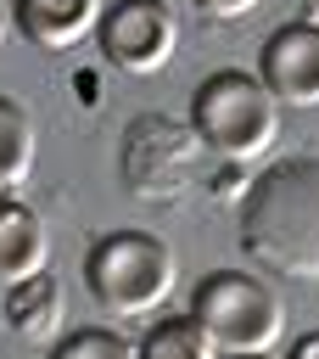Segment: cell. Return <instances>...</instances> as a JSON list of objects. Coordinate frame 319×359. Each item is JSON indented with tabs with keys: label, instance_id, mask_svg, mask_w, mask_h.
Instances as JSON below:
<instances>
[{
	"label": "cell",
	"instance_id": "9",
	"mask_svg": "<svg viewBox=\"0 0 319 359\" xmlns=\"http://www.w3.org/2000/svg\"><path fill=\"white\" fill-rule=\"evenodd\" d=\"M62 314H67V292L50 269L6 286V303H0V320L22 337V342H50L62 331Z\"/></svg>",
	"mask_w": 319,
	"mask_h": 359
},
{
	"label": "cell",
	"instance_id": "8",
	"mask_svg": "<svg viewBox=\"0 0 319 359\" xmlns=\"http://www.w3.org/2000/svg\"><path fill=\"white\" fill-rule=\"evenodd\" d=\"M50 264V230L22 196H0V280L17 286Z\"/></svg>",
	"mask_w": 319,
	"mask_h": 359
},
{
	"label": "cell",
	"instance_id": "17",
	"mask_svg": "<svg viewBox=\"0 0 319 359\" xmlns=\"http://www.w3.org/2000/svg\"><path fill=\"white\" fill-rule=\"evenodd\" d=\"M263 359H269V353H263Z\"/></svg>",
	"mask_w": 319,
	"mask_h": 359
},
{
	"label": "cell",
	"instance_id": "4",
	"mask_svg": "<svg viewBox=\"0 0 319 359\" xmlns=\"http://www.w3.org/2000/svg\"><path fill=\"white\" fill-rule=\"evenodd\" d=\"M190 314L224 359H263V353H274V342L285 331L280 292L246 269H213L207 280H196Z\"/></svg>",
	"mask_w": 319,
	"mask_h": 359
},
{
	"label": "cell",
	"instance_id": "14",
	"mask_svg": "<svg viewBox=\"0 0 319 359\" xmlns=\"http://www.w3.org/2000/svg\"><path fill=\"white\" fill-rule=\"evenodd\" d=\"M285 359H319V331H302V337L285 348Z\"/></svg>",
	"mask_w": 319,
	"mask_h": 359
},
{
	"label": "cell",
	"instance_id": "2",
	"mask_svg": "<svg viewBox=\"0 0 319 359\" xmlns=\"http://www.w3.org/2000/svg\"><path fill=\"white\" fill-rule=\"evenodd\" d=\"M190 135L229 163H252L280 140V101L257 73L218 67L190 95Z\"/></svg>",
	"mask_w": 319,
	"mask_h": 359
},
{
	"label": "cell",
	"instance_id": "10",
	"mask_svg": "<svg viewBox=\"0 0 319 359\" xmlns=\"http://www.w3.org/2000/svg\"><path fill=\"white\" fill-rule=\"evenodd\" d=\"M34 151H39V135L28 107L0 95V196H17V185L34 174Z\"/></svg>",
	"mask_w": 319,
	"mask_h": 359
},
{
	"label": "cell",
	"instance_id": "5",
	"mask_svg": "<svg viewBox=\"0 0 319 359\" xmlns=\"http://www.w3.org/2000/svg\"><path fill=\"white\" fill-rule=\"evenodd\" d=\"M95 45L118 73H134V79L162 73L173 62V50H179L173 6L168 0H118V6H106Z\"/></svg>",
	"mask_w": 319,
	"mask_h": 359
},
{
	"label": "cell",
	"instance_id": "3",
	"mask_svg": "<svg viewBox=\"0 0 319 359\" xmlns=\"http://www.w3.org/2000/svg\"><path fill=\"white\" fill-rule=\"evenodd\" d=\"M173 275H179V258L162 236L151 230H112L90 247L84 258V280H90V297L118 314V320H140V314H157L173 292Z\"/></svg>",
	"mask_w": 319,
	"mask_h": 359
},
{
	"label": "cell",
	"instance_id": "15",
	"mask_svg": "<svg viewBox=\"0 0 319 359\" xmlns=\"http://www.w3.org/2000/svg\"><path fill=\"white\" fill-rule=\"evenodd\" d=\"M6 28H17V22H11V17H6V11H0V45H6Z\"/></svg>",
	"mask_w": 319,
	"mask_h": 359
},
{
	"label": "cell",
	"instance_id": "12",
	"mask_svg": "<svg viewBox=\"0 0 319 359\" xmlns=\"http://www.w3.org/2000/svg\"><path fill=\"white\" fill-rule=\"evenodd\" d=\"M50 359H140V342H129L112 325H84V331H67L50 348Z\"/></svg>",
	"mask_w": 319,
	"mask_h": 359
},
{
	"label": "cell",
	"instance_id": "16",
	"mask_svg": "<svg viewBox=\"0 0 319 359\" xmlns=\"http://www.w3.org/2000/svg\"><path fill=\"white\" fill-rule=\"evenodd\" d=\"M308 17H313V22H319V0H308Z\"/></svg>",
	"mask_w": 319,
	"mask_h": 359
},
{
	"label": "cell",
	"instance_id": "6",
	"mask_svg": "<svg viewBox=\"0 0 319 359\" xmlns=\"http://www.w3.org/2000/svg\"><path fill=\"white\" fill-rule=\"evenodd\" d=\"M257 79L274 90L280 107H319V22H280L257 45Z\"/></svg>",
	"mask_w": 319,
	"mask_h": 359
},
{
	"label": "cell",
	"instance_id": "1",
	"mask_svg": "<svg viewBox=\"0 0 319 359\" xmlns=\"http://www.w3.org/2000/svg\"><path fill=\"white\" fill-rule=\"evenodd\" d=\"M241 247L274 275L319 280V157H285L252 180L241 202Z\"/></svg>",
	"mask_w": 319,
	"mask_h": 359
},
{
	"label": "cell",
	"instance_id": "11",
	"mask_svg": "<svg viewBox=\"0 0 319 359\" xmlns=\"http://www.w3.org/2000/svg\"><path fill=\"white\" fill-rule=\"evenodd\" d=\"M140 359H224L213 348V337L196 325V314H157L140 337Z\"/></svg>",
	"mask_w": 319,
	"mask_h": 359
},
{
	"label": "cell",
	"instance_id": "13",
	"mask_svg": "<svg viewBox=\"0 0 319 359\" xmlns=\"http://www.w3.org/2000/svg\"><path fill=\"white\" fill-rule=\"evenodd\" d=\"M201 17H218V22H235V17H246V11H257L263 0H190Z\"/></svg>",
	"mask_w": 319,
	"mask_h": 359
},
{
	"label": "cell",
	"instance_id": "7",
	"mask_svg": "<svg viewBox=\"0 0 319 359\" xmlns=\"http://www.w3.org/2000/svg\"><path fill=\"white\" fill-rule=\"evenodd\" d=\"M106 6L101 0H11V22L39 50H73L90 34H101Z\"/></svg>",
	"mask_w": 319,
	"mask_h": 359
}]
</instances>
